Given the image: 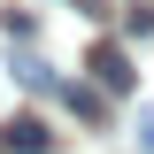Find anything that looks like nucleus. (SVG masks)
Here are the masks:
<instances>
[{
	"mask_svg": "<svg viewBox=\"0 0 154 154\" xmlns=\"http://www.w3.org/2000/svg\"><path fill=\"white\" fill-rule=\"evenodd\" d=\"M93 77H100V93H131V54H123V46H116V38H100L93 46Z\"/></svg>",
	"mask_w": 154,
	"mask_h": 154,
	"instance_id": "f257e3e1",
	"label": "nucleus"
},
{
	"mask_svg": "<svg viewBox=\"0 0 154 154\" xmlns=\"http://www.w3.org/2000/svg\"><path fill=\"white\" fill-rule=\"evenodd\" d=\"M0 146H8V154H54V131H46L38 116H16V123L0 131Z\"/></svg>",
	"mask_w": 154,
	"mask_h": 154,
	"instance_id": "f03ea898",
	"label": "nucleus"
},
{
	"mask_svg": "<svg viewBox=\"0 0 154 154\" xmlns=\"http://www.w3.org/2000/svg\"><path fill=\"white\" fill-rule=\"evenodd\" d=\"M62 100H69V108L85 116V123H100V116H108V100H100L93 85H62Z\"/></svg>",
	"mask_w": 154,
	"mask_h": 154,
	"instance_id": "7ed1b4c3",
	"label": "nucleus"
},
{
	"mask_svg": "<svg viewBox=\"0 0 154 154\" xmlns=\"http://www.w3.org/2000/svg\"><path fill=\"white\" fill-rule=\"evenodd\" d=\"M16 77H23V85H31V93H54V69H46V62H38V54H16Z\"/></svg>",
	"mask_w": 154,
	"mask_h": 154,
	"instance_id": "20e7f679",
	"label": "nucleus"
},
{
	"mask_svg": "<svg viewBox=\"0 0 154 154\" xmlns=\"http://www.w3.org/2000/svg\"><path fill=\"white\" fill-rule=\"evenodd\" d=\"M123 31H131V38H154V8H146V0L123 8Z\"/></svg>",
	"mask_w": 154,
	"mask_h": 154,
	"instance_id": "39448f33",
	"label": "nucleus"
},
{
	"mask_svg": "<svg viewBox=\"0 0 154 154\" xmlns=\"http://www.w3.org/2000/svg\"><path fill=\"white\" fill-rule=\"evenodd\" d=\"M139 146L154 154V108H139Z\"/></svg>",
	"mask_w": 154,
	"mask_h": 154,
	"instance_id": "423d86ee",
	"label": "nucleus"
}]
</instances>
